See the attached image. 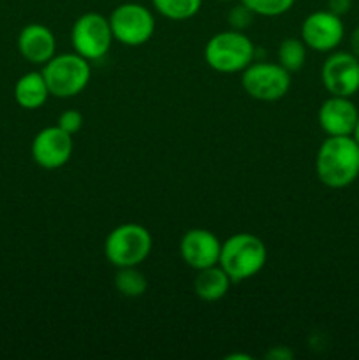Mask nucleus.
Returning <instances> with one entry per match:
<instances>
[{
  "mask_svg": "<svg viewBox=\"0 0 359 360\" xmlns=\"http://www.w3.org/2000/svg\"><path fill=\"white\" fill-rule=\"evenodd\" d=\"M315 171L329 188H345L359 178V144L352 136H329L317 151Z\"/></svg>",
  "mask_w": 359,
  "mask_h": 360,
  "instance_id": "f257e3e1",
  "label": "nucleus"
},
{
  "mask_svg": "<svg viewBox=\"0 0 359 360\" xmlns=\"http://www.w3.org/2000/svg\"><path fill=\"white\" fill-rule=\"evenodd\" d=\"M267 250L263 239L253 234H234L222 245L218 266L227 273L231 281L250 280L264 267Z\"/></svg>",
  "mask_w": 359,
  "mask_h": 360,
  "instance_id": "f03ea898",
  "label": "nucleus"
},
{
  "mask_svg": "<svg viewBox=\"0 0 359 360\" xmlns=\"http://www.w3.org/2000/svg\"><path fill=\"white\" fill-rule=\"evenodd\" d=\"M252 41L239 30L215 34L204 48V60L213 70L222 74L241 72L253 60Z\"/></svg>",
  "mask_w": 359,
  "mask_h": 360,
  "instance_id": "7ed1b4c3",
  "label": "nucleus"
},
{
  "mask_svg": "<svg viewBox=\"0 0 359 360\" xmlns=\"http://www.w3.org/2000/svg\"><path fill=\"white\" fill-rule=\"evenodd\" d=\"M42 76L49 88V94L58 98L76 97L87 88L92 69L88 60L77 53L55 55L42 67Z\"/></svg>",
  "mask_w": 359,
  "mask_h": 360,
  "instance_id": "20e7f679",
  "label": "nucleus"
},
{
  "mask_svg": "<svg viewBox=\"0 0 359 360\" xmlns=\"http://www.w3.org/2000/svg\"><path fill=\"white\" fill-rule=\"evenodd\" d=\"M151 252V234L137 224L113 229L104 243L106 259L120 267H137Z\"/></svg>",
  "mask_w": 359,
  "mask_h": 360,
  "instance_id": "39448f33",
  "label": "nucleus"
},
{
  "mask_svg": "<svg viewBox=\"0 0 359 360\" xmlns=\"http://www.w3.org/2000/svg\"><path fill=\"white\" fill-rule=\"evenodd\" d=\"M113 37L125 46L146 44L155 32V18L148 7L127 2L115 7L109 16Z\"/></svg>",
  "mask_w": 359,
  "mask_h": 360,
  "instance_id": "423d86ee",
  "label": "nucleus"
},
{
  "mask_svg": "<svg viewBox=\"0 0 359 360\" xmlns=\"http://www.w3.org/2000/svg\"><path fill=\"white\" fill-rule=\"evenodd\" d=\"M241 84L250 97L273 102L284 97L291 88V72L285 70L280 63H250L243 70Z\"/></svg>",
  "mask_w": 359,
  "mask_h": 360,
  "instance_id": "0eeeda50",
  "label": "nucleus"
},
{
  "mask_svg": "<svg viewBox=\"0 0 359 360\" xmlns=\"http://www.w3.org/2000/svg\"><path fill=\"white\" fill-rule=\"evenodd\" d=\"M70 37L74 51L87 60L102 58L115 39L109 20L99 13H87L77 18Z\"/></svg>",
  "mask_w": 359,
  "mask_h": 360,
  "instance_id": "6e6552de",
  "label": "nucleus"
},
{
  "mask_svg": "<svg viewBox=\"0 0 359 360\" xmlns=\"http://www.w3.org/2000/svg\"><path fill=\"white\" fill-rule=\"evenodd\" d=\"M320 77L331 95L352 97L359 91V58L354 53H333L324 62Z\"/></svg>",
  "mask_w": 359,
  "mask_h": 360,
  "instance_id": "1a4fd4ad",
  "label": "nucleus"
},
{
  "mask_svg": "<svg viewBox=\"0 0 359 360\" xmlns=\"http://www.w3.org/2000/svg\"><path fill=\"white\" fill-rule=\"evenodd\" d=\"M73 136L63 129L48 127L37 132L32 141V157L42 169H60L70 160L73 155Z\"/></svg>",
  "mask_w": 359,
  "mask_h": 360,
  "instance_id": "9d476101",
  "label": "nucleus"
},
{
  "mask_svg": "<svg viewBox=\"0 0 359 360\" xmlns=\"http://www.w3.org/2000/svg\"><path fill=\"white\" fill-rule=\"evenodd\" d=\"M341 16L331 11H315L301 25V39L306 48L315 51H333L344 39Z\"/></svg>",
  "mask_w": 359,
  "mask_h": 360,
  "instance_id": "9b49d317",
  "label": "nucleus"
},
{
  "mask_svg": "<svg viewBox=\"0 0 359 360\" xmlns=\"http://www.w3.org/2000/svg\"><path fill=\"white\" fill-rule=\"evenodd\" d=\"M222 245L213 232L206 229H190L180 243V253L185 264L192 269L201 271L217 266L220 260Z\"/></svg>",
  "mask_w": 359,
  "mask_h": 360,
  "instance_id": "f8f14e48",
  "label": "nucleus"
},
{
  "mask_svg": "<svg viewBox=\"0 0 359 360\" xmlns=\"http://www.w3.org/2000/svg\"><path fill=\"white\" fill-rule=\"evenodd\" d=\"M359 111L351 97L331 95L319 109V125L327 136H352Z\"/></svg>",
  "mask_w": 359,
  "mask_h": 360,
  "instance_id": "ddd939ff",
  "label": "nucleus"
},
{
  "mask_svg": "<svg viewBox=\"0 0 359 360\" xmlns=\"http://www.w3.org/2000/svg\"><path fill=\"white\" fill-rule=\"evenodd\" d=\"M18 51L32 63H46L55 56L56 39L48 27L30 23L18 35Z\"/></svg>",
  "mask_w": 359,
  "mask_h": 360,
  "instance_id": "4468645a",
  "label": "nucleus"
},
{
  "mask_svg": "<svg viewBox=\"0 0 359 360\" xmlns=\"http://www.w3.org/2000/svg\"><path fill=\"white\" fill-rule=\"evenodd\" d=\"M49 88L42 72H27L16 81L14 98L23 109H39L49 97Z\"/></svg>",
  "mask_w": 359,
  "mask_h": 360,
  "instance_id": "2eb2a0df",
  "label": "nucleus"
},
{
  "mask_svg": "<svg viewBox=\"0 0 359 360\" xmlns=\"http://www.w3.org/2000/svg\"><path fill=\"white\" fill-rule=\"evenodd\" d=\"M231 283V278H229L227 273L217 264V266L197 271V276L196 280H194V290H196L197 297L199 299L213 302L227 294L229 285Z\"/></svg>",
  "mask_w": 359,
  "mask_h": 360,
  "instance_id": "dca6fc26",
  "label": "nucleus"
},
{
  "mask_svg": "<svg viewBox=\"0 0 359 360\" xmlns=\"http://www.w3.org/2000/svg\"><path fill=\"white\" fill-rule=\"evenodd\" d=\"M151 4L168 20L183 21L199 13L203 0H151Z\"/></svg>",
  "mask_w": 359,
  "mask_h": 360,
  "instance_id": "f3484780",
  "label": "nucleus"
},
{
  "mask_svg": "<svg viewBox=\"0 0 359 360\" xmlns=\"http://www.w3.org/2000/svg\"><path fill=\"white\" fill-rule=\"evenodd\" d=\"M306 60V44L303 39H285L278 48V62L289 72H298L303 69Z\"/></svg>",
  "mask_w": 359,
  "mask_h": 360,
  "instance_id": "a211bd4d",
  "label": "nucleus"
},
{
  "mask_svg": "<svg viewBox=\"0 0 359 360\" xmlns=\"http://www.w3.org/2000/svg\"><path fill=\"white\" fill-rule=\"evenodd\" d=\"M116 290L125 297H139L146 292L148 281L136 267H120L115 278Z\"/></svg>",
  "mask_w": 359,
  "mask_h": 360,
  "instance_id": "6ab92c4d",
  "label": "nucleus"
},
{
  "mask_svg": "<svg viewBox=\"0 0 359 360\" xmlns=\"http://www.w3.org/2000/svg\"><path fill=\"white\" fill-rule=\"evenodd\" d=\"M294 2L296 0H241L243 6L248 7L253 14L267 18L285 14L294 6Z\"/></svg>",
  "mask_w": 359,
  "mask_h": 360,
  "instance_id": "aec40b11",
  "label": "nucleus"
},
{
  "mask_svg": "<svg viewBox=\"0 0 359 360\" xmlns=\"http://www.w3.org/2000/svg\"><path fill=\"white\" fill-rule=\"evenodd\" d=\"M253 13L246 6L239 4L238 7H232L231 13H229V23H231L232 30H239L246 28L248 25H252Z\"/></svg>",
  "mask_w": 359,
  "mask_h": 360,
  "instance_id": "412c9836",
  "label": "nucleus"
},
{
  "mask_svg": "<svg viewBox=\"0 0 359 360\" xmlns=\"http://www.w3.org/2000/svg\"><path fill=\"white\" fill-rule=\"evenodd\" d=\"M58 127L73 136V134L80 132V129L83 127V115L80 111H74V109L63 111L58 118Z\"/></svg>",
  "mask_w": 359,
  "mask_h": 360,
  "instance_id": "4be33fe9",
  "label": "nucleus"
},
{
  "mask_svg": "<svg viewBox=\"0 0 359 360\" xmlns=\"http://www.w3.org/2000/svg\"><path fill=\"white\" fill-rule=\"evenodd\" d=\"M352 7V0H327V11L338 14V16H344L345 13H348Z\"/></svg>",
  "mask_w": 359,
  "mask_h": 360,
  "instance_id": "5701e85b",
  "label": "nucleus"
},
{
  "mask_svg": "<svg viewBox=\"0 0 359 360\" xmlns=\"http://www.w3.org/2000/svg\"><path fill=\"white\" fill-rule=\"evenodd\" d=\"M292 357H294V354L291 350H287L285 347H275L273 350H270L266 354V359L271 360H289Z\"/></svg>",
  "mask_w": 359,
  "mask_h": 360,
  "instance_id": "b1692460",
  "label": "nucleus"
},
{
  "mask_svg": "<svg viewBox=\"0 0 359 360\" xmlns=\"http://www.w3.org/2000/svg\"><path fill=\"white\" fill-rule=\"evenodd\" d=\"M351 48H352V53L359 58V25L354 28V32H352L351 35Z\"/></svg>",
  "mask_w": 359,
  "mask_h": 360,
  "instance_id": "393cba45",
  "label": "nucleus"
},
{
  "mask_svg": "<svg viewBox=\"0 0 359 360\" xmlns=\"http://www.w3.org/2000/svg\"><path fill=\"white\" fill-rule=\"evenodd\" d=\"M352 137H354L355 143L359 144V118H358V123H355V129H354V134H352Z\"/></svg>",
  "mask_w": 359,
  "mask_h": 360,
  "instance_id": "a878e982",
  "label": "nucleus"
},
{
  "mask_svg": "<svg viewBox=\"0 0 359 360\" xmlns=\"http://www.w3.org/2000/svg\"><path fill=\"white\" fill-rule=\"evenodd\" d=\"M232 359H243V360H250L252 357H248V355H239V354H234V355H229L227 360H232Z\"/></svg>",
  "mask_w": 359,
  "mask_h": 360,
  "instance_id": "bb28decb",
  "label": "nucleus"
}]
</instances>
